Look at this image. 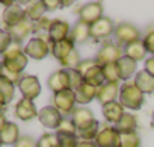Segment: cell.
Segmentation results:
<instances>
[{"mask_svg": "<svg viewBox=\"0 0 154 147\" xmlns=\"http://www.w3.org/2000/svg\"><path fill=\"white\" fill-rule=\"evenodd\" d=\"M5 108H6V103L3 102V99L0 97V112H3L5 111Z\"/></svg>", "mask_w": 154, "mask_h": 147, "instance_id": "c3c4849f", "label": "cell"}, {"mask_svg": "<svg viewBox=\"0 0 154 147\" xmlns=\"http://www.w3.org/2000/svg\"><path fill=\"white\" fill-rule=\"evenodd\" d=\"M143 46H145V49H146L148 53L154 55V30H151V32H148V34L145 35V38H143Z\"/></svg>", "mask_w": 154, "mask_h": 147, "instance_id": "ab89813d", "label": "cell"}, {"mask_svg": "<svg viewBox=\"0 0 154 147\" xmlns=\"http://www.w3.org/2000/svg\"><path fill=\"white\" fill-rule=\"evenodd\" d=\"M3 56V76H6L8 79H11L14 84L18 85L20 79L23 78L21 73L27 65V55L24 53V49L21 47V44L12 43L11 47L2 55Z\"/></svg>", "mask_w": 154, "mask_h": 147, "instance_id": "6da1fadb", "label": "cell"}, {"mask_svg": "<svg viewBox=\"0 0 154 147\" xmlns=\"http://www.w3.org/2000/svg\"><path fill=\"white\" fill-rule=\"evenodd\" d=\"M80 55H79V52H77V49H74L62 62H60V65L63 67V68H66V70H75V67L80 64Z\"/></svg>", "mask_w": 154, "mask_h": 147, "instance_id": "d590c367", "label": "cell"}, {"mask_svg": "<svg viewBox=\"0 0 154 147\" xmlns=\"http://www.w3.org/2000/svg\"><path fill=\"white\" fill-rule=\"evenodd\" d=\"M50 24H51V20L47 18V17H42L41 20H38V21L33 23V34H36V37L47 35L48 34V29H50Z\"/></svg>", "mask_w": 154, "mask_h": 147, "instance_id": "8d00e7d4", "label": "cell"}, {"mask_svg": "<svg viewBox=\"0 0 154 147\" xmlns=\"http://www.w3.org/2000/svg\"><path fill=\"white\" fill-rule=\"evenodd\" d=\"M69 32H71V26L68 21L60 20V18H53L47 35H48L50 43L54 44V43H59V41L69 38Z\"/></svg>", "mask_w": 154, "mask_h": 147, "instance_id": "30bf717a", "label": "cell"}, {"mask_svg": "<svg viewBox=\"0 0 154 147\" xmlns=\"http://www.w3.org/2000/svg\"><path fill=\"white\" fill-rule=\"evenodd\" d=\"M77 147H97V144L94 141H85V139H79Z\"/></svg>", "mask_w": 154, "mask_h": 147, "instance_id": "bcb514c9", "label": "cell"}, {"mask_svg": "<svg viewBox=\"0 0 154 147\" xmlns=\"http://www.w3.org/2000/svg\"><path fill=\"white\" fill-rule=\"evenodd\" d=\"M47 85L48 88L56 94V93H60V91H65V90H71L69 87V73L68 70L62 68V70H57L54 73H51L48 81H47Z\"/></svg>", "mask_w": 154, "mask_h": 147, "instance_id": "8fae6325", "label": "cell"}, {"mask_svg": "<svg viewBox=\"0 0 154 147\" xmlns=\"http://www.w3.org/2000/svg\"><path fill=\"white\" fill-rule=\"evenodd\" d=\"M119 84H110V82H106L103 87L98 88V93H97V100L104 106L107 103H112V102H116V99L119 97Z\"/></svg>", "mask_w": 154, "mask_h": 147, "instance_id": "e0dca14e", "label": "cell"}, {"mask_svg": "<svg viewBox=\"0 0 154 147\" xmlns=\"http://www.w3.org/2000/svg\"><path fill=\"white\" fill-rule=\"evenodd\" d=\"M71 120L74 121V124L77 126V130H79V129H83L88 124H91L95 120V117H94V112L89 108L79 106V108H75L74 112L71 114Z\"/></svg>", "mask_w": 154, "mask_h": 147, "instance_id": "ac0fdd59", "label": "cell"}, {"mask_svg": "<svg viewBox=\"0 0 154 147\" xmlns=\"http://www.w3.org/2000/svg\"><path fill=\"white\" fill-rule=\"evenodd\" d=\"M133 82L136 84V87L143 94H152L154 93V76H151L148 71H145V70L137 71Z\"/></svg>", "mask_w": 154, "mask_h": 147, "instance_id": "7402d4cb", "label": "cell"}, {"mask_svg": "<svg viewBox=\"0 0 154 147\" xmlns=\"http://www.w3.org/2000/svg\"><path fill=\"white\" fill-rule=\"evenodd\" d=\"M50 52H51V43L48 40V35L35 37L24 46V53L27 55V58H33L38 61L44 59Z\"/></svg>", "mask_w": 154, "mask_h": 147, "instance_id": "3957f363", "label": "cell"}, {"mask_svg": "<svg viewBox=\"0 0 154 147\" xmlns=\"http://www.w3.org/2000/svg\"><path fill=\"white\" fill-rule=\"evenodd\" d=\"M59 141H60V147H77L79 138L77 136H59Z\"/></svg>", "mask_w": 154, "mask_h": 147, "instance_id": "60d3db41", "label": "cell"}, {"mask_svg": "<svg viewBox=\"0 0 154 147\" xmlns=\"http://www.w3.org/2000/svg\"><path fill=\"white\" fill-rule=\"evenodd\" d=\"M124 114H125L124 106L119 102H112L103 106V117L110 124H118V121L122 118Z\"/></svg>", "mask_w": 154, "mask_h": 147, "instance_id": "ffe728a7", "label": "cell"}, {"mask_svg": "<svg viewBox=\"0 0 154 147\" xmlns=\"http://www.w3.org/2000/svg\"><path fill=\"white\" fill-rule=\"evenodd\" d=\"M0 139L3 144H17V141L20 139V129L15 123L12 121H6L5 126L0 129Z\"/></svg>", "mask_w": 154, "mask_h": 147, "instance_id": "603a6c76", "label": "cell"}, {"mask_svg": "<svg viewBox=\"0 0 154 147\" xmlns=\"http://www.w3.org/2000/svg\"><path fill=\"white\" fill-rule=\"evenodd\" d=\"M47 8L44 5V2H32L27 8H26V17L30 20V21H38L44 17Z\"/></svg>", "mask_w": 154, "mask_h": 147, "instance_id": "f546056e", "label": "cell"}, {"mask_svg": "<svg viewBox=\"0 0 154 147\" xmlns=\"http://www.w3.org/2000/svg\"><path fill=\"white\" fill-rule=\"evenodd\" d=\"M113 35H115L116 41L119 43V46H121V44L128 46V44H131V43L139 41V38H140L139 29H137L134 24L128 23V21H122V23H119L118 26H115Z\"/></svg>", "mask_w": 154, "mask_h": 147, "instance_id": "8992f818", "label": "cell"}, {"mask_svg": "<svg viewBox=\"0 0 154 147\" xmlns=\"http://www.w3.org/2000/svg\"><path fill=\"white\" fill-rule=\"evenodd\" d=\"M6 30L9 32V35H11V38H12L14 43L21 44L29 37V34H33V21H30L29 18H26V20L20 21L18 24L6 29Z\"/></svg>", "mask_w": 154, "mask_h": 147, "instance_id": "9a60e30c", "label": "cell"}, {"mask_svg": "<svg viewBox=\"0 0 154 147\" xmlns=\"http://www.w3.org/2000/svg\"><path fill=\"white\" fill-rule=\"evenodd\" d=\"M3 145V142H2V139H0V147H2Z\"/></svg>", "mask_w": 154, "mask_h": 147, "instance_id": "816d5d0a", "label": "cell"}, {"mask_svg": "<svg viewBox=\"0 0 154 147\" xmlns=\"http://www.w3.org/2000/svg\"><path fill=\"white\" fill-rule=\"evenodd\" d=\"M12 43H14V41H12L9 32H8L6 29H3V27H0V55H3V53L11 47Z\"/></svg>", "mask_w": 154, "mask_h": 147, "instance_id": "74e56055", "label": "cell"}, {"mask_svg": "<svg viewBox=\"0 0 154 147\" xmlns=\"http://www.w3.org/2000/svg\"><path fill=\"white\" fill-rule=\"evenodd\" d=\"M118 129L119 133H127V132H136L137 129V120L133 114L130 112H125L122 115V118L118 121V124L115 126Z\"/></svg>", "mask_w": 154, "mask_h": 147, "instance_id": "f1b7e54d", "label": "cell"}, {"mask_svg": "<svg viewBox=\"0 0 154 147\" xmlns=\"http://www.w3.org/2000/svg\"><path fill=\"white\" fill-rule=\"evenodd\" d=\"M56 133L59 136H77V126L68 117H63L59 126L56 127Z\"/></svg>", "mask_w": 154, "mask_h": 147, "instance_id": "1f68e13d", "label": "cell"}, {"mask_svg": "<svg viewBox=\"0 0 154 147\" xmlns=\"http://www.w3.org/2000/svg\"><path fill=\"white\" fill-rule=\"evenodd\" d=\"M95 64V59H83V61H80V64L75 67V71L79 73L80 76H83V73L89 68V67H92Z\"/></svg>", "mask_w": 154, "mask_h": 147, "instance_id": "b9f144b4", "label": "cell"}, {"mask_svg": "<svg viewBox=\"0 0 154 147\" xmlns=\"http://www.w3.org/2000/svg\"><path fill=\"white\" fill-rule=\"evenodd\" d=\"M18 90L23 94V99L35 100L41 94V84L36 76L33 75H24L18 82Z\"/></svg>", "mask_w": 154, "mask_h": 147, "instance_id": "9c48e42d", "label": "cell"}, {"mask_svg": "<svg viewBox=\"0 0 154 147\" xmlns=\"http://www.w3.org/2000/svg\"><path fill=\"white\" fill-rule=\"evenodd\" d=\"M2 76H3V64L0 62V78H2Z\"/></svg>", "mask_w": 154, "mask_h": 147, "instance_id": "681fc988", "label": "cell"}, {"mask_svg": "<svg viewBox=\"0 0 154 147\" xmlns=\"http://www.w3.org/2000/svg\"><path fill=\"white\" fill-rule=\"evenodd\" d=\"M122 56H124V50L121 46L113 44V43H106L98 50V53L95 56V62H97V65L104 67L107 64H116Z\"/></svg>", "mask_w": 154, "mask_h": 147, "instance_id": "277c9868", "label": "cell"}, {"mask_svg": "<svg viewBox=\"0 0 154 147\" xmlns=\"http://www.w3.org/2000/svg\"><path fill=\"white\" fill-rule=\"evenodd\" d=\"M36 147H60L57 133H44L36 141Z\"/></svg>", "mask_w": 154, "mask_h": 147, "instance_id": "836d02e7", "label": "cell"}, {"mask_svg": "<svg viewBox=\"0 0 154 147\" xmlns=\"http://www.w3.org/2000/svg\"><path fill=\"white\" fill-rule=\"evenodd\" d=\"M75 100L77 103H80V105H86L89 102H92L94 99H97V93H98V88L95 87H91L88 84H82L79 88H77L75 91Z\"/></svg>", "mask_w": 154, "mask_h": 147, "instance_id": "cb8c5ba5", "label": "cell"}, {"mask_svg": "<svg viewBox=\"0 0 154 147\" xmlns=\"http://www.w3.org/2000/svg\"><path fill=\"white\" fill-rule=\"evenodd\" d=\"M91 27V38L94 40H104L109 38L110 35H113L115 32V24L109 17H103L98 21H95Z\"/></svg>", "mask_w": 154, "mask_h": 147, "instance_id": "7c38bea8", "label": "cell"}, {"mask_svg": "<svg viewBox=\"0 0 154 147\" xmlns=\"http://www.w3.org/2000/svg\"><path fill=\"white\" fill-rule=\"evenodd\" d=\"M143 93L136 87L134 82H124L121 85V90H119V103L127 108V109H131V111H137L142 108L143 105Z\"/></svg>", "mask_w": 154, "mask_h": 147, "instance_id": "7a4b0ae2", "label": "cell"}, {"mask_svg": "<svg viewBox=\"0 0 154 147\" xmlns=\"http://www.w3.org/2000/svg\"><path fill=\"white\" fill-rule=\"evenodd\" d=\"M75 93L74 90H65L60 93H56L53 96V106L62 114V115H71L75 109Z\"/></svg>", "mask_w": 154, "mask_h": 147, "instance_id": "5b68a950", "label": "cell"}, {"mask_svg": "<svg viewBox=\"0 0 154 147\" xmlns=\"http://www.w3.org/2000/svg\"><path fill=\"white\" fill-rule=\"evenodd\" d=\"M14 94H15V84L6 76H2L0 78V97L8 105L14 99Z\"/></svg>", "mask_w": 154, "mask_h": 147, "instance_id": "83f0119b", "label": "cell"}, {"mask_svg": "<svg viewBox=\"0 0 154 147\" xmlns=\"http://www.w3.org/2000/svg\"><path fill=\"white\" fill-rule=\"evenodd\" d=\"M139 145H140V138L137 132L121 133V147H139Z\"/></svg>", "mask_w": 154, "mask_h": 147, "instance_id": "e575fe53", "label": "cell"}, {"mask_svg": "<svg viewBox=\"0 0 154 147\" xmlns=\"http://www.w3.org/2000/svg\"><path fill=\"white\" fill-rule=\"evenodd\" d=\"M44 5H45L47 11H54L57 8H62L60 0H44Z\"/></svg>", "mask_w": 154, "mask_h": 147, "instance_id": "ee69618b", "label": "cell"}, {"mask_svg": "<svg viewBox=\"0 0 154 147\" xmlns=\"http://www.w3.org/2000/svg\"><path fill=\"white\" fill-rule=\"evenodd\" d=\"M68 73H69V87H71V90L75 91L77 88L83 84V78L75 70H68Z\"/></svg>", "mask_w": 154, "mask_h": 147, "instance_id": "f35d334b", "label": "cell"}, {"mask_svg": "<svg viewBox=\"0 0 154 147\" xmlns=\"http://www.w3.org/2000/svg\"><path fill=\"white\" fill-rule=\"evenodd\" d=\"M103 68V76H104V81L106 82H110V84H119L121 81V76H119V70H118V65L116 64H107Z\"/></svg>", "mask_w": 154, "mask_h": 147, "instance_id": "d6a6232c", "label": "cell"}, {"mask_svg": "<svg viewBox=\"0 0 154 147\" xmlns=\"http://www.w3.org/2000/svg\"><path fill=\"white\" fill-rule=\"evenodd\" d=\"M145 71H148L151 76H154V56H151V58H148V59H145V68H143Z\"/></svg>", "mask_w": 154, "mask_h": 147, "instance_id": "f6af8a7d", "label": "cell"}, {"mask_svg": "<svg viewBox=\"0 0 154 147\" xmlns=\"http://www.w3.org/2000/svg\"><path fill=\"white\" fill-rule=\"evenodd\" d=\"M63 115L54 108V106H45L39 111L38 114V120L42 126L48 127V129H56L59 126V123L62 121Z\"/></svg>", "mask_w": 154, "mask_h": 147, "instance_id": "5bb4252c", "label": "cell"}, {"mask_svg": "<svg viewBox=\"0 0 154 147\" xmlns=\"http://www.w3.org/2000/svg\"><path fill=\"white\" fill-rule=\"evenodd\" d=\"M0 5H3V6H6V8H11V6L15 5V2H8V0H2V2H0Z\"/></svg>", "mask_w": 154, "mask_h": 147, "instance_id": "7dc6e473", "label": "cell"}, {"mask_svg": "<svg viewBox=\"0 0 154 147\" xmlns=\"http://www.w3.org/2000/svg\"><path fill=\"white\" fill-rule=\"evenodd\" d=\"M38 109L33 103V100H29V99H20L15 105V117H18L20 120L23 121H29L35 117H38Z\"/></svg>", "mask_w": 154, "mask_h": 147, "instance_id": "2e32d148", "label": "cell"}, {"mask_svg": "<svg viewBox=\"0 0 154 147\" xmlns=\"http://www.w3.org/2000/svg\"><path fill=\"white\" fill-rule=\"evenodd\" d=\"M14 147H36V141L32 136H20Z\"/></svg>", "mask_w": 154, "mask_h": 147, "instance_id": "7bdbcfd3", "label": "cell"}, {"mask_svg": "<svg viewBox=\"0 0 154 147\" xmlns=\"http://www.w3.org/2000/svg\"><path fill=\"white\" fill-rule=\"evenodd\" d=\"M26 9L21 8L18 3H15L14 6L11 8H5L3 11V17H2V21H3V26L5 29H9L15 24H18L20 21L26 20Z\"/></svg>", "mask_w": 154, "mask_h": 147, "instance_id": "4fadbf2b", "label": "cell"}, {"mask_svg": "<svg viewBox=\"0 0 154 147\" xmlns=\"http://www.w3.org/2000/svg\"><path fill=\"white\" fill-rule=\"evenodd\" d=\"M79 21L88 26H92L95 21L103 18V5L100 2H91L83 5L79 11Z\"/></svg>", "mask_w": 154, "mask_h": 147, "instance_id": "ba28073f", "label": "cell"}, {"mask_svg": "<svg viewBox=\"0 0 154 147\" xmlns=\"http://www.w3.org/2000/svg\"><path fill=\"white\" fill-rule=\"evenodd\" d=\"M151 124H152V127H154V112H152V121H151Z\"/></svg>", "mask_w": 154, "mask_h": 147, "instance_id": "f907efd6", "label": "cell"}, {"mask_svg": "<svg viewBox=\"0 0 154 147\" xmlns=\"http://www.w3.org/2000/svg\"><path fill=\"white\" fill-rule=\"evenodd\" d=\"M69 38L75 43V44H82L85 41H88L91 38V27L88 24H83L80 21H77L69 32Z\"/></svg>", "mask_w": 154, "mask_h": 147, "instance_id": "d4e9b609", "label": "cell"}, {"mask_svg": "<svg viewBox=\"0 0 154 147\" xmlns=\"http://www.w3.org/2000/svg\"><path fill=\"white\" fill-rule=\"evenodd\" d=\"M146 53L148 52H146V49L143 46V41H140V40L136 41V43H131V44L125 46V49H124V56L133 59L134 62L143 61L145 56H146Z\"/></svg>", "mask_w": 154, "mask_h": 147, "instance_id": "484cf974", "label": "cell"}, {"mask_svg": "<svg viewBox=\"0 0 154 147\" xmlns=\"http://www.w3.org/2000/svg\"><path fill=\"white\" fill-rule=\"evenodd\" d=\"M118 70H119V76H121V81H128L134 73H136V62L127 56H122L118 62Z\"/></svg>", "mask_w": 154, "mask_h": 147, "instance_id": "4316f807", "label": "cell"}, {"mask_svg": "<svg viewBox=\"0 0 154 147\" xmlns=\"http://www.w3.org/2000/svg\"><path fill=\"white\" fill-rule=\"evenodd\" d=\"M75 49V43L71 40V38H66L63 41H59V43H54L51 44V55L59 61V64Z\"/></svg>", "mask_w": 154, "mask_h": 147, "instance_id": "44dd1931", "label": "cell"}, {"mask_svg": "<svg viewBox=\"0 0 154 147\" xmlns=\"http://www.w3.org/2000/svg\"><path fill=\"white\" fill-rule=\"evenodd\" d=\"M82 78H83L85 84H88L91 87H95V88H100V87H103L106 84L104 76H103V68L100 65H97V62L83 73Z\"/></svg>", "mask_w": 154, "mask_h": 147, "instance_id": "d6986e66", "label": "cell"}, {"mask_svg": "<svg viewBox=\"0 0 154 147\" xmlns=\"http://www.w3.org/2000/svg\"><path fill=\"white\" fill-rule=\"evenodd\" d=\"M97 147H121V133L115 126H104L100 129L95 141Z\"/></svg>", "mask_w": 154, "mask_h": 147, "instance_id": "52a82bcc", "label": "cell"}, {"mask_svg": "<svg viewBox=\"0 0 154 147\" xmlns=\"http://www.w3.org/2000/svg\"><path fill=\"white\" fill-rule=\"evenodd\" d=\"M98 132H100V123H98V120H94L86 127L77 130V136L80 139H85V141H95Z\"/></svg>", "mask_w": 154, "mask_h": 147, "instance_id": "4dcf8cb0", "label": "cell"}]
</instances>
